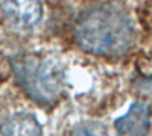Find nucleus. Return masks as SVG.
<instances>
[{"mask_svg":"<svg viewBox=\"0 0 152 136\" xmlns=\"http://www.w3.org/2000/svg\"><path fill=\"white\" fill-rule=\"evenodd\" d=\"M75 38L82 50L104 58H117L135 42L134 24L126 11L116 5H99L79 15Z\"/></svg>","mask_w":152,"mask_h":136,"instance_id":"obj_1","label":"nucleus"},{"mask_svg":"<svg viewBox=\"0 0 152 136\" xmlns=\"http://www.w3.org/2000/svg\"><path fill=\"white\" fill-rule=\"evenodd\" d=\"M70 136H108V130L99 121H81L72 129Z\"/></svg>","mask_w":152,"mask_h":136,"instance_id":"obj_6","label":"nucleus"},{"mask_svg":"<svg viewBox=\"0 0 152 136\" xmlns=\"http://www.w3.org/2000/svg\"><path fill=\"white\" fill-rule=\"evenodd\" d=\"M152 109L145 101H134L128 112L116 119L114 127L123 136H146L151 127Z\"/></svg>","mask_w":152,"mask_h":136,"instance_id":"obj_4","label":"nucleus"},{"mask_svg":"<svg viewBox=\"0 0 152 136\" xmlns=\"http://www.w3.org/2000/svg\"><path fill=\"white\" fill-rule=\"evenodd\" d=\"M0 136H41V126L31 114H18L0 126Z\"/></svg>","mask_w":152,"mask_h":136,"instance_id":"obj_5","label":"nucleus"},{"mask_svg":"<svg viewBox=\"0 0 152 136\" xmlns=\"http://www.w3.org/2000/svg\"><path fill=\"white\" fill-rule=\"evenodd\" d=\"M14 76L32 101L40 106H55L64 92V73L52 59L37 55H21L11 60Z\"/></svg>","mask_w":152,"mask_h":136,"instance_id":"obj_2","label":"nucleus"},{"mask_svg":"<svg viewBox=\"0 0 152 136\" xmlns=\"http://www.w3.org/2000/svg\"><path fill=\"white\" fill-rule=\"evenodd\" d=\"M6 18L20 29H31L43 17L41 0H2Z\"/></svg>","mask_w":152,"mask_h":136,"instance_id":"obj_3","label":"nucleus"}]
</instances>
